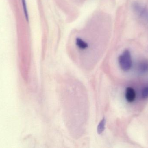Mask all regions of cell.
<instances>
[{
	"mask_svg": "<svg viewBox=\"0 0 148 148\" xmlns=\"http://www.w3.org/2000/svg\"><path fill=\"white\" fill-rule=\"evenodd\" d=\"M118 62L120 67L123 71H128L132 66V60L131 54L128 50H124L118 57Z\"/></svg>",
	"mask_w": 148,
	"mask_h": 148,
	"instance_id": "6da1fadb",
	"label": "cell"
},
{
	"mask_svg": "<svg viewBox=\"0 0 148 148\" xmlns=\"http://www.w3.org/2000/svg\"><path fill=\"white\" fill-rule=\"evenodd\" d=\"M125 96L126 100L128 102H133L135 100L136 97V94L134 89L130 87L127 88L126 90Z\"/></svg>",
	"mask_w": 148,
	"mask_h": 148,
	"instance_id": "7a4b0ae2",
	"label": "cell"
},
{
	"mask_svg": "<svg viewBox=\"0 0 148 148\" xmlns=\"http://www.w3.org/2000/svg\"><path fill=\"white\" fill-rule=\"evenodd\" d=\"M137 70L141 74H146L148 72V60H143L141 61L138 65Z\"/></svg>",
	"mask_w": 148,
	"mask_h": 148,
	"instance_id": "3957f363",
	"label": "cell"
},
{
	"mask_svg": "<svg viewBox=\"0 0 148 148\" xmlns=\"http://www.w3.org/2000/svg\"><path fill=\"white\" fill-rule=\"evenodd\" d=\"M133 8L134 11L140 15H145L144 14H146L147 12L144 7H143L140 4L137 3H134L133 4Z\"/></svg>",
	"mask_w": 148,
	"mask_h": 148,
	"instance_id": "277c9868",
	"label": "cell"
},
{
	"mask_svg": "<svg viewBox=\"0 0 148 148\" xmlns=\"http://www.w3.org/2000/svg\"><path fill=\"white\" fill-rule=\"evenodd\" d=\"M76 44L81 50H85L88 47V43L81 38L77 37L76 39Z\"/></svg>",
	"mask_w": 148,
	"mask_h": 148,
	"instance_id": "5b68a950",
	"label": "cell"
},
{
	"mask_svg": "<svg viewBox=\"0 0 148 148\" xmlns=\"http://www.w3.org/2000/svg\"><path fill=\"white\" fill-rule=\"evenodd\" d=\"M105 124H106V120L105 118H103L100 122L98 124L97 128V133L99 134H102L105 129Z\"/></svg>",
	"mask_w": 148,
	"mask_h": 148,
	"instance_id": "8992f818",
	"label": "cell"
},
{
	"mask_svg": "<svg viewBox=\"0 0 148 148\" xmlns=\"http://www.w3.org/2000/svg\"><path fill=\"white\" fill-rule=\"evenodd\" d=\"M22 2L23 7V11H24V14L26 17V20L29 21V16L28 13L27 9V5H26V1L25 0H22Z\"/></svg>",
	"mask_w": 148,
	"mask_h": 148,
	"instance_id": "52a82bcc",
	"label": "cell"
},
{
	"mask_svg": "<svg viewBox=\"0 0 148 148\" xmlns=\"http://www.w3.org/2000/svg\"><path fill=\"white\" fill-rule=\"evenodd\" d=\"M142 96L144 99L148 98V86L145 87L142 91Z\"/></svg>",
	"mask_w": 148,
	"mask_h": 148,
	"instance_id": "ba28073f",
	"label": "cell"
}]
</instances>
